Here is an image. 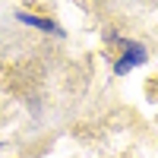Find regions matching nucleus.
<instances>
[{"mask_svg":"<svg viewBox=\"0 0 158 158\" xmlns=\"http://www.w3.org/2000/svg\"><path fill=\"white\" fill-rule=\"evenodd\" d=\"M142 60H146L142 48H130V51H127V60H120V63H117V73H127L130 67H133V63H142Z\"/></svg>","mask_w":158,"mask_h":158,"instance_id":"1","label":"nucleus"}]
</instances>
